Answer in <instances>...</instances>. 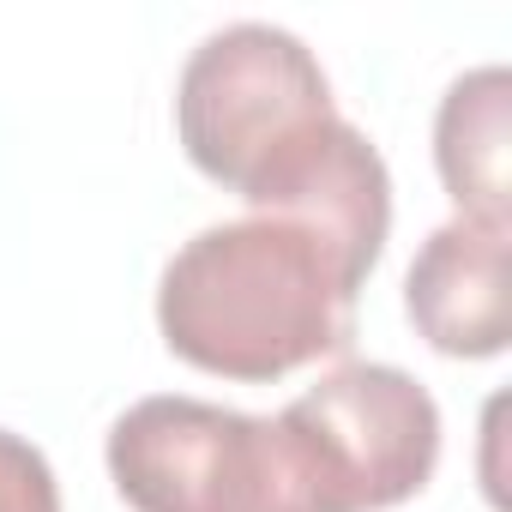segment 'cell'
<instances>
[{"label": "cell", "mask_w": 512, "mask_h": 512, "mask_svg": "<svg viewBox=\"0 0 512 512\" xmlns=\"http://www.w3.org/2000/svg\"><path fill=\"white\" fill-rule=\"evenodd\" d=\"M368 272L314 223L247 211L199 229L157 284L163 344L199 374L266 386L356 338V296Z\"/></svg>", "instance_id": "cell-1"}, {"label": "cell", "mask_w": 512, "mask_h": 512, "mask_svg": "<svg viewBox=\"0 0 512 512\" xmlns=\"http://www.w3.org/2000/svg\"><path fill=\"white\" fill-rule=\"evenodd\" d=\"M175 133L199 175L241 193L253 211H278L332 163L350 121L302 37L247 19L187 55Z\"/></svg>", "instance_id": "cell-2"}, {"label": "cell", "mask_w": 512, "mask_h": 512, "mask_svg": "<svg viewBox=\"0 0 512 512\" xmlns=\"http://www.w3.org/2000/svg\"><path fill=\"white\" fill-rule=\"evenodd\" d=\"M109 476L133 512H332L284 416L205 398H139L109 428Z\"/></svg>", "instance_id": "cell-3"}, {"label": "cell", "mask_w": 512, "mask_h": 512, "mask_svg": "<svg viewBox=\"0 0 512 512\" xmlns=\"http://www.w3.org/2000/svg\"><path fill=\"white\" fill-rule=\"evenodd\" d=\"M302 440L332 512H386L440 464V404L386 362H344L278 410Z\"/></svg>", "instance_id": "cell-4"}, {"label": "cell", "mask_w": 512, "mask_h": 512, "mask_svg": "<svg viewBox=\"0 0 512 512\" xmlns=\"http://www.w3.org/2000/svg\"><path fill=\"white\" fill-rule=\"evenodd\" d=\"M506 266H512V229L470 223V217L440 223L404 278V308L416 332L440 356H464V362L500 356L512 338Z\"/></svg>", "instance_id": "cell-5"}, {"label": "cell", "mask_w": 512, "mask_h": 512, "mask_svg": "<svg viewBox=\"0 0 512 512\" xmlns=\"http://www.w3.org/2000/svg\"><path fill=\"white\" fill-rule=\"evenodd\" d=\"M512 79L506 67H476L452 79L434 115V163L440 181L470 223L512 229Z\"/></svg>", "instance_id": "cell-6"}, {"label": "cell", "mask_w": 512, "mask_h": 512, "mask_svg": "<svg viewBox=\"0 0 512 512\" xmlns=\"http://www.w3.org/2000/svg\"><path fill=\"white\" fill-rule=\"evenodd\" d=\"M0 512H61V482L49 458L13 428H0Z\"/></svg>", "instance_id": "cell-7"}]
</instances>
